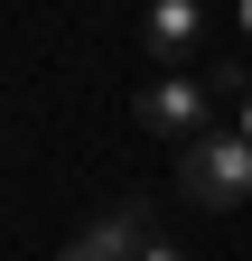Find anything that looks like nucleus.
I'll list each match as a JSON object with an SVG mask.
<instances>
[{"label": "nucleus", "instance_id": "f257e3e1", "mask_svg": "<svg viewBox=\"0 0 252 261\" xmlns=\"http://www.w3.org/2000/svg\"><path fill=\"white\" fill-rule=\"evenodd\" d=\"M178 196L206 205V215H243L252 205V140H243L234 121L206 130L196 149H178Z\"/></svg>", "mask_w": 252, "mask_h": 261}, {"label": "nucleus", "instance_id": "f03ea898", "mask_svg": "<svg viewBox=\"0 0 252 261\" xmlns=\"http://www.w3.org/2000/svg\"><path fill=\"white\" fill-rule=\"evenodd\" d=\"M215 93H224V84H215L206 65H196V75H149L131 93V121L149 130V140H168V149H196L206 130H224V121H215Z\"/></svg>", "mask_w": 252, "mask_h": 261}, {"label": "nucleus", "instance_id": "7ed1b4c3", "mask_svg": "<svg viewBox=\"0 0 252 261\" xmlns=\"http://www.w3.org/2000/svg\"><path fill=\"white\" fill-rule=\"evenodd\" d=\"M140 56L159 75H196L206 65V0H140Z\"/></svg>", "mask_w": 252, "mask_h": 261}, {"label": "nucleus", "instance_id": "20e7f679", "mask_svg": "<svg viewBox=\"0 0 252 261\" xmlns=\"http://www.w3.org/2000/svg\"><path fill=\"white\" fill-rule=\"evenodd\" d=\"M75 243H84L93 261H140V252L159 243V233H149V205L131 196V205H103V215H93V224H84Z\"/></svg>", "mask_w": 252, "mask_h": 261}, {"label": "nucleus", "instance_id": "39448f33", "mask_svg": "<svg viewBox=\"0 0 252 261\" xmlns=\"http://www.w3.org/2000/svg\"><path fill=\"white\" fill-rule=\"evenodd\" d=\"M215 84H224V103H234V130L252 140V65H206Z\"/></svg>", "mask_w": 252, "mask_h": 261}, {"label": "nucleus", "instance_id": "423d86ee", "mask_svg": "<svg viewBox=\"0 0 252 261\" xmlns=\"http://www.w3.org/2000/svg\"><path fill=\"white\" fill-rule=\"evenodd\" d=\"M140 261H187V252H178V243H149V252H140Z\"/></svg>", "mask_w": 252, "mask_h": 261}, {"label": "nucleus", "instance_id": "0eeeda50", "mask_svg": "<svg viewBox=\"0 0 252 261\" xmlns=\"http://www.w3.org/2000/svg\"><path fill=\"white\" fill-rule=\"evenodd\" d=\"M234 28H243V38H252V0H234Z\"/></svg>", "mask_w": 252, "mask_h": 261}, {"label": "nucleus", "instance_id": "6e6552de", "mask_svg": "<svg viewBox=\"0 0 252 261\" xmlns=\"http://www.w3.org/2000/svg\"><path fill=\"white\" fill-rule=\"evenodd\" d=\"M56 261H93V252H84V243H66V252H56Z\"/></svg>", "mask_w": 252, "mask_h": 261}]
</instances>
